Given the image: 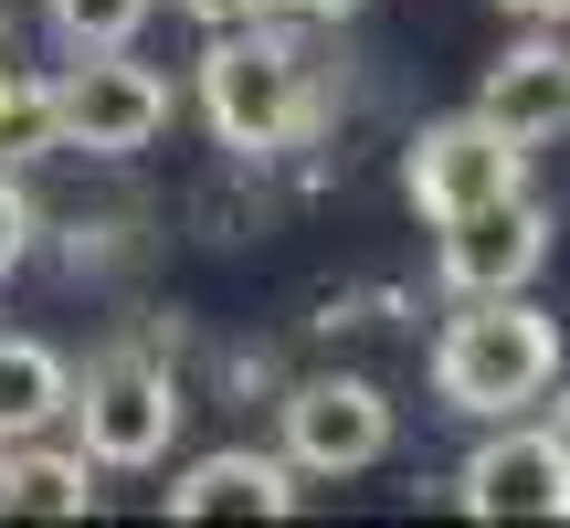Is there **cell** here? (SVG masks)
<instances>
[{"mask_svg": "<svg viewBox=\"0 0 570 528\" xmlns=\"http://www.w3.org/2000/svg\"><path fill=\"white\" fill-rule=\"evenodd\" d=\"M560 391V317L518 296H454L444 339H433V402L454 423H508V412Z\"/></svg>", "mask_w": 570, "mask_h": 528, "instance_id": "obj_1", "label": "cell"}, {"mask_svg": "<svg viewBox=\"0 0 570 528\" xmlns=\"http://www.w3.org/2000/svg\"><path fill=\"white\" fill-rule=\"evenodd\" d=\"M202 117H212V138L244 148V159H275V148L306 138V117H317V53L285 32V11L212 32V53H202Z\"/></svg>", "mask_w": 570, "mask_h": 528, "instance_id": "obj_2", "label": "cell"}, {"mask_svg": "<svg viewBox=\"0 0 570 528\" xmlns=\"http://www.w3.org/2000/svg\"><path fill=\"white\" fill-rule=\"evenodd\" d=\"M75 444L96 454L106 476H138V466H169V444H180V381H169L159 360H138V349H117V360H96L75 381Z\"/></svg>", "mask_w": 570, "mask_h": 528, "instance_id": "obj_3", "label": "cell"}, {"mask_svg": "<svg viewBox=\"0 0 570 528\" xmlns=\"http://www.w3.org/2000/svg\"><path fill=\"white\" fill-rule=\"evenodd\" d=\"M402 190H412V212L423 223H454V212H487V202H518L529 190V148L508 138L497 117H433V127H412V148H402Z\"/></svg>", "mask_w": 570, "mask_h": 528, "instance_id": "obj_4", "label": "cell"}, {"mask_svg": "<svg viewBox=\"0 0 570 528\" xmlns=\"http://www.w3.org/2000/svg\"><path fill=\"white\" fill-rule=\"evenodd\" d=\"M275 423H285L275 454L296 476H370L391 454V391L360 381V370H306V381L275 402Z\"/></svg>", "mask_w": 570, "mask_h": 528, "instance_id": "obj_5", "label": "cell"}, {"mask_svg": "<svg viewBox=\"0 0 570 528\" xmlns=\"http://www.w3.org/2000/svg\"><path fill=\"white\" fill-rule=\"evenodd\" d=\"M454 508L465 518H487V528H508V518H529V528H550L570 518V433L560 423H487V444L454 466Z\"/></svg>", "mask_w": 570, "mask_h": 528, "instance_id": "obj_6", "label": "cell"}, {"mask_svg": "<svg viewBox=\"0 0 570 528\" xmlns=\"http://www.w3.org/2000/svg\"><path fill=\"white\" fill-rule=\"evenodd\" d=\"M53 106H63V148H85V159H138L169 127V85L127 53H63Z\"/></svg>", "mask_w": 570, "mask_h": 528, "instance_id": "obj_7", "label": "cell"}, {"mask_svg": "<svg viewBox=\"0 0 570 528\" xmlns=\"http://www.w3.org/2000/svg\"><path fill=\"white\" fill-rule=\"evenodd\" d=\"M444 244H433V275H444V296H518V285H539V264H550V212L518 190V202H487V212H454V223H433Z\"/></svg>", "mask_w": 570, "mask_h": 528, "instance_id": "obj_8", "label": "cell"}, {"mask_svg": "<svg viewBox=\"0 0 570 528\" xmlns=\"http://www.w3.org/2000/svg\"><path fill=\"white\" fill-rule=\"evenodd\" d=\"M169 518H296V466L285 454H254V444H212V454H190L180 476H169V497H159Z\"/></svg>", "mask_w": 570, "mask_h": 528, "instance_id": "obj_9", "label": "cell"}, {"mask_svg": "<svg viewBox=\"0 0 570 528\" xmlns=\"http://www.w3.org/2000/svg\"><path fill=\"white\" fill-rule=\"evenodd\" d=\"M475 117H497L518 148H550L570 138V42H518L508 63H487V96H475Z\"/></svg>", "mask_w": 570, "mask_h": 528, "instance_id": "obj_10", "label": "cell"}, {"mask_svg": "<svg viewBox=\"0 0 570 528\" xmlns=\"http://www.w3.org/2000/svg\"><path fill=\"white\" fill-rule=\"evenodd\" d=\"M96 454L85 444H42V433H21V444H0V518H96Z\"/></svg>", "mask_w": 570, "mask_h": 528, "instance_id": "obj_11", "label": "cell"}, {"mask_svg": "<svg viewBox=\"0 0 570 528\" xmlns=\"http://www.w3.org/2000/svg\"><path fill=\"white\" fill-rule=\"evenodd\" d=\"M63 402H75V370H63V349H42V339H0V444H21V433H53Z\"/></svg>", "mask_w": 570, "mask_h": 528, "instance_id": "obj_12", "label": "cell"}, {"mask_svg": "<svg viewBox=\"0 0 570 528\" xmlns=\"http://www.w3.org/2000/svg\"><path fill=\"white\" fill-rule=\"evenodd\" d=\"M63 148V106H53V75H21L0 53V169H32Z\"/></svg>", "mask_w": 570, "mask_h": 528, "instance_id": "obj_13", "label": "cell"}, {"mask_svg": "<svg viewBox=\"0 0 570 528\" xmlns=\"http://www.w3.org/2000/svg\"><path fill=\"white\" fill-rule=\"evenodd\" d=\"M42 11H53V42H63V53H127L138 21L159 11V0H42Z\"/></svg>", "mask_w": 570, "mask_h": 528, "instance_id": "obj_14", "label": "cell"}, {"mask_svg": "<svg viewBox=\"0 0 570 528\" xmlns=\"http://www.w3.org/2000/svg\"><path fill=\"white\" fill-rule=\"evenodd\" d=\"M32 190H21V169H0V275H21V254H32Z\"/></svg>", "mask_w": 570, "mask_h": 528, "instance_id": "obj_15", "label": "cell"}, {"mask_svg": "<svg viewBox=\"0 0 570 528\" xmlns=\"http://www.w3.org/2000/svg\"><path fill=\"white\" fill-rule=\"evenodd\" d=\"M180 21H202V32H233V21H265L275 0H169Z\"/></svg>", "mask_w": 570, "mask_h": 528, "instance_id": "obj_16", "label": "cell"}, {"mask_svg": "<svg viewBox=\"0 0 570 528\" xmlns=\"http://www.w3.org/2000/svg\"><path fill=\"white\" fill-rule=\"evenodd\" d=\"M285 21H348V11H370V0H275Z\"/></svg>", "mask_w": 570, "mask_h": 528, "instance_id": "obj_17", "label": "cell"}, {"mask_svg": "<svg viewBox=\"0 0 570 528\" xmlns=\"http://www.w3.org/2000/svg\"><path fill=\"white\" fill-rule=\"evenodd\" d=\"M497 11H508V21H539V32H550V21H570V0H497Z\"/></svg>", "mask_w": 570, "mask_h": 528, "instance_id": "obj_18", "label": "cell"}, {"mask_svg": "<svg viewBox=\"0 0 570 528\" xmlns=\"http://www.w3.org/2000/svg\"><path fill=\"white\" fill-rule=\"evenodd\" d=\"M560 433H570V391H560Z\"/></svg>", "mask_w": 570, "mask_h": 528, "instance_id": "obj_19", "label": "cell"}, {"mask_svg": "<svg viewBox=\"0 0 570 528\" xmlns=\"http://www.w3.org/2000/svg\"><path fill=\"white\" fill-rule=\"evenodd\" d=\"M0 53H11V32H0Z\"/></svg>", "mask_w": 570, "mask_h": 528, "instance_id": "obj_20", "label": "cell"}]
</instances>
